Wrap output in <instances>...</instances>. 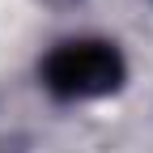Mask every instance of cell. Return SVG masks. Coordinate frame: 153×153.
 Listing matches in <instances>:
<instances>
[{
  "label": "cell",
  "instance_id": "1",
  "mask_svg": "<svg viewBox=\"0 0 153 153\" xmlns=\"http://www.w3.org/2000/svg\"><path fill=\"white\" fill-rule=\"evenodd\" d=\"M123 55L106 38H68L43 60V85L55 98H102L123 85Z\"/></svg>",
  "mask_w": 153,
  "mask_h": 153
}]
</instances>
